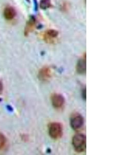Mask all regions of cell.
<instances>
[{
    "label": "cell",
    "instance_id": "1",
    "mask_svg": "<svg viewBox=\"0 0 138 155\" xmlns=\"http://www.w3.org/2000/svg\"><path fill=\"white\" fill-rule=\"evenodd\" d=\"M72 144L76 152L79 153L84 152L87 144L86 136L81 134H75L73 137Z\"/></svg>",
    "mask_w": 138,
    "mask_h": 155
},
{
    "label": "cell",
    "instance_id": "2",
    "mask_svg": "<svg viewBox=\"0 0 138 155\" xmlns=\"http://www.w3.org/2000/svg\"><path fill=\"white\" fill-rule=\"evenodd\" d=\"M48 131L50 137L53 139H60L63 134V128L61 124L58 122H53L49 124Z\"/></svg>",
    "mask_w": 138,
    "mask_h": 155
},
{
    "label": "cell",
    "instance_id": "3",
    "mask_svg": "<svg viewBox=\"0 0 138 155\" xmlns=\"http://www.w3.org/2000/svg\"><path fill=\"white\" fill-rule=\"evenodd\" d=\"M84 120L83 116L78 113H74L71 116L70 124L71 127L74 130H80L83 127Z\"/></svg>",
    "mask_w": 138,
    "mask_h": 155
},
{
    "label": "cell",
    "instance_id": "4",
    "mask_svg": "<svg viewBox=\"0 0 138 155\" xmlns=\"http://www.w3.org/2000/svg\"><path fill=\"white\" fill-rule=\"evenodd\" d=\"M51 101L52 106L56 109H60L63 107L65 104V98L60 94H53L51 97Z\"/></svg>",
    "mask_w": 138,
    "mask_h": 155
},
{
    "label": "cell",
    "instance_id": "5",
    "mask_svg": "<svg viewBox=\"0 0 138 155\" xmlns=\"http://www.w3.org/2000/svg\"><path fill=\"white\" fill-rule=\"evenodd\" d=\"M38 77L41 81L47 82L52 77V71L49 67L44 66L39 70L38 74Z\"/></svg>",
    "mask_w": 138,
    "mask_h": 155
},
{
    "label": "cell",
    "instance_id": "6",
    "mask_svg": "<svg viewBox=\"0 0 138 155\" xmlns=\"http://www.w3.org/2000/svg\"><path fill=\"white\" fill-rule=\"evenodd\" d=\"M58 32L55 30H48L44 32V39L48 43H52L54 40L58 37Z\"/></svg>",
    "mask_w": 138,
    "mask_h": 155
},
{
    "label": "cell",
    "instance_id": "7",
    "mask_svg": "<svg viewBox=\"0 0 138 155\" xmlns=\"http://www.w3.org/2000/svg\"><path fill=\"white\" fill-rule=\"evenodd\" d=\"M76 71L79 74H85L87 71L86 54L84 55V56L78 61L76 66Z\"/></svg>",
    "mask_w": 138,
    "mask_h": 155
},
{
    "label": "cell",
    "instance_id": "8",
    "mask_svg": "<svg viewBox=\"0 0 138 155\" xmlns=\"http://www.w3.org/2000/svg\"><path fill=\"white\" fill-rule=\"evenodd\" d=\"M16 15V12L14 8L12 6H7L4 11V16L6 19L12 20Z\"/></svg>",
    "mask_w": 138,
    "mask_h": 155
},
{
    "label": "cell",
    "instance_id": "9",
    "mask_svg": "<svg viewBox=\"0 0 138 155\" xmlns=\"http://www.w3.org/2000/svg\"><path fill=\"white\" fill-rule=\"evenodd\" d=\"M35 23L36 20L35 18L33 17H31L30 19H29L28 22L25 28V35H27L30 32H32L33 30H34Z\"/></svg>",
    "mask_w": 138,
    "mask_h": 155
},
{
    "label": "cell",
    "instance_id": "10",
    "mask_svg": "<svg viewBox=\"0 0 138 155\" xmlns=\"http://www.w3.org/2000/svg\"><path fill=\"white\" fill-rule=\"evenodd\" d=\"M51 6V0H41L40 7L41 9H46Z\"/></svg>",
    "mask_w": 138,
    "mask_h": 155
},
{
    "label": "cell",
    "instance_id": "11",
    "mask_svg": "<svg viewBox=\"0 0 138 155\" xmlns=\"http://www.w3.org/2000/svg\"><path fill=\"white\" fill-rule=\"evenodd\" d=\"M6 143V139L5 137L2 134H0V150L3 148Z\"/></svg>",
    "mask_w": 138,
    "mask_h": 155
},
{
    "label": "cell",
    "instance_id": "12",
    "mask_svg": "<svg viewBox=\"0 0 138 155\" xmlns=\"http://www.w3.org/2000/svg\"><path fill=\"white\" fill-rule=\"evenodd\" d=\"M82 95L83 97V98L85 100L86 99V88H84L82 90Z\"/></svg>",
    "mask_w": 138,
    "mask_h": 155
},
{
    "label": "cell",
    "instance_id": "13",
    "mask_svg": "<svg viewBox=\"0 0 138 155\" xmlns=\"http://www.w3.org/2000/svg\"><path fill=\"white\" fill-rule=\"evenodd\" d=\"M3 84H2V82L0 81V94L2 93V91H3Z\"/></svg>",
    "mask_w": 138,
    "mask_h": 155
}]
</instances>
